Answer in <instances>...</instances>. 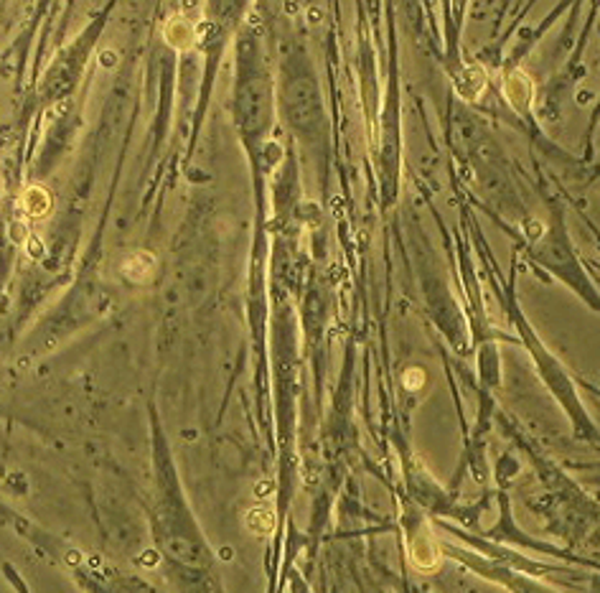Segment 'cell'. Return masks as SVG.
Segmentation results:
<instances>
[{
    "label": "cell",
    "mask_w": 600,
    "mask_h": 593,
    "mask_svg": "<svg viewBox=\"0 0 600 593\" xmlns=\"http://www.w3.org/2000/svg\"><path fill=\"white\" fill-rule=\"evenodd\" d=\"M504 92H506V100L512 102V107L517 112H524L531 102V82L527 77L524 71H512L509 77H506V84H504Z\"/></svg>",
    "instance_id": "3957f363"
},
{
    "label": "cell",
    "mask_w": 600,
    "mask_h": 593,
    "mask_svg": "<svg viewBox=\"0 0 600 593\" xmlns=\"http://www.w3.org/2000/svg\"><path fill=\"white\" fill-rule=\"evenodd\" d=\"M165 36H168V41H171L176 49H186V46H191V41H194V28H191L189 20L173 18L171 23H168V28H165Z\"/></svg>",
    "instance_id": "277c9868"
},
{
    "label": "cell",
    "mask_w": 600,
    "mask_h": 593,
    "mask_svg": "<svg viewBox=\"0 0 600 593\" xmlns=\"http://www.w3.org/2000/svg\"><path fill=\"white\" fill-rule=\"evenodd\" d=\"M529 255L539 268H544L547 273H552L555 278L567 283L580 298H585L590 306L598 308L595 286L588 281L580 257L575 255V247H572V242H570L567 237V224H565V217L560 219V211L552 214L550 227H547V232H542V237H539L537 242L531 245Z\"/></svg>",
    "instance_id": "7a4b0ae2"
},
{
    "label": "cell",
    "mask_w": 600,
    "mask_h": 593,
    "mask_svg": "<svg viewBox=\"0 0 600 593\" xmlns=\"http://www.w3.org/2000/svg\"><path fill=\"white\" fill-rule=\"evenodd\" d=\"M25 209H28L31 217H41V214H46V209H49V199H46L44 189L33 186V189L25 192Z\"/></svg>",
    "instance_id": "5b68a950"
},
{
    "label": "cell",
    "mask_w": 600,
    "mask_h": 593,
    "mask_svg": "<svg viewBox=\"0 0 600 593\" xmlns=\"http://www.w3.org/2000/svg\"><path fill=\"white\" fill-rule=\"evenodd\" d=\"M504 306H506V311H509V316L514 319V324H517L519 336H522V341H524L527 349H529L531 359L537 362V370H539V375L544 377L547 387H550L552 395L560 400V405L567 410L570 421L575 425V433L580 435V438L595 440V425L590 423L588 413H585V408H582L580 400H577L572 380H570V375L565 372L563 364L557 362L550 351H547V346L539 341L534 329L527 324V319L522 316V311H519V303L514 300V290H504Z\"/></svg>",
    "instance_id": "6da1fadb"
}]
</instances>
